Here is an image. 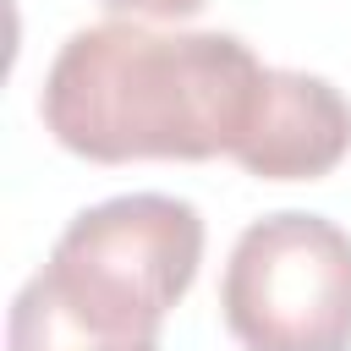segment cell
<instances>
[{
	"label": "cell",
	"instance_id": "6da1fadb",
	"mask_svg": "<svg viewBox=\"0 0 351 351\" xmlns=\"http://www.w3.org/2000/svg\"><path fill=\"white\" fill-rule=\"evenodd\" d=\"M263 60L236 33L77 27L44 77V126L93 165L236 154L263 93Z\"/></svg>",
	"mask_w": 351,
	"mask_h": 351
},
{
	"label": "cell",
	"instance_id": "7a4b0ae2",
	"mask_svg": "<svg viewBox=\"0 0 351 351\" xmlns=\"http://www.w3.org/2000/svg\"><path fill=\"white\" fill-rule=\"evenodd\" d=\"M203 258V219L186 197L126 192L82 208L38 269L44 285L99 335L159 340Z\"/></svg>",
	"mask_w": 351,
	"mask_h": 351
},
{
	"label": "cell",
	"instance_id": "3957f363",
	"mask_svg": "<svg viewBox=\"0 0 351 351\" xmlns=\"http://www.w3.org/2000/svg\"><path fill=\"white\" fill-rule=\"evenodd\" d=\"M219 307L241 351H351V236L302 208L252 219L230 247Z\"/></svg>",
	"mask_w": 351,
	"mask_h": 351
},
{
	"label": "cell",
	"instance_id": "277c9868",
	"mask_svg": "<svg viewBox=\"0 0 351 351\" xmlns=\"http://www.w3.org/2000/svg\"><path fill=\"white\" fill-rule=\"evenodd\" d=\"M351 148V104L335 82L313 71H263V93L247 137L236 143V165L263 181H313L329 176Z\"/></svg>",
	"mask_w": 351,
	"mask_h": 351
},
{
	"label": "cell",
	"instance_id": "5b68a950",
	"mask_svg": "<svg viewBox=\"0 0 351 351\" xmlns=\"http://www.w3.org/2000/svg\"><path fill=\"white\" fill-rule=\"evenodd\" d=\"M5 351H159V340H115L99 335L93 324H82L49 285L44 274H33L5 318Z\"/></svg>",
	"mask_w": 351,
	"mask_h": 351
},
{
	"label": "cell",
	"instance_id": "8992f818",
	"mask_svg": "<svg viewBox=\"0 0 351 351\" xmlns=\"http://www.w3.org/2000/svg\"><path fill=\"white\" fill-rule=\"evenodd\" d=\"M110 11H121V16H165V22H176V16H197L208 0H104Z\"/></svg>",
	"mask_w": 351,
	"mask_h": 351
}]
</instances>
